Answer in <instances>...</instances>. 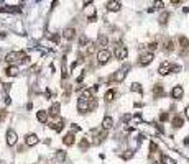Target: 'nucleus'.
<instances>
[{"instance_id": "nucleus-1", "label": "nucleus", "mask_w": 189, "mask_h": 164, "mask_svg": "<svg viewBox=\"0 0 189 164\" xmlns=\"http://www.w3.org/2000/svg\"><path fill=\"white\" fill-rule=\"evenodd\" d=\"M158 72L161 75H166L170 72H181V66H178V64H173V62H163L161 66H160Z\"/></svg>"}, {"instance_id": "nucleus-2", "label": "nucleus", "mask_w": 189, "mask_h": 164, "mask_svg": "<svg viewBox=\"0 0 189 164\" xmlns=\"http://www.w3.org/2000/svg\"><path fill=\"white\" fill-rule=\"evenodd\" d=\"M28 56L23 53V51H12V53L7 54V58H5V61L7 62H15V61H23V62H26L28 61Z\"/></svg>"}, {"instance_id": "nucleus-3", "label": "nucleus", "mask_w": 189, "mask_h": 164, "mask_svg": "<svg viewBox=\"0 0 189 164\" xmlns=\"http://www.w3.org/2000/svg\"><path fill=\"white\" fill-rule=\"evenodd\" d=\"M155 59V54H153V51H150V53H146V54H142L140 56V59H138V64L140 66H148L151 61Z\"/></svg>"}, {"instance_id": "nucleus-4", "label": "nucleus", "mask_w": 189, "mask_h": 164, "mask_svg": "<svg viewBox=\"0 0 189 164\" xmlns=\"http://www.w3.org/2000/svg\"><path fill=\"white\" fill-rule=\"evenodd\" d=\"M179 45H181V51H179V56H186L187 54V48H189V39L186 36H179Z\"/></svg>"}, {"instance_id": "nucleus-5", "label": "nucleus", "mask_w": 189, "mask_h": 164, "mask_svg": "<svg viewBox=\"0 0 189 164\" xmlns=\"http://www.w3.org/2000/svg\"><path fill=\"white\" fill-rule=\"evenodd\" d=\"M110 56H112L110 51H107V49H100V51H99V54H97V61H99V64H105L108 59H110Z\"/></svg>"}, {"instance_id": "nucleus-6", "label": "nucleus", "mask_w": 189, "mask_h": 164, "mask_svg": "<svg viewBox=\"0 0 189 164\" xmlns=\"http://www.w3.org/2000/svg\"><path fill=\"white\" fill-rule=\"evenodd\" d=\"M114 54H115V58H117V59L123 61V59L127 58L128 51H127V48H125V46H117V48H115V51H114Z\"/></svg>"}, {"instance_id": "nucleus-7", "label": "nucleus", "mask_w": 189, "mask_h": 164, "mask_svg": "<svg viewBox=\"0 0 189 164\" xmlns=\"http://www.w3.org/2000/svg\"><path fill=\"white\" fill-rule=\"evenodd\" d=\"M127 69H128V67H127ZM127 69L117 71L114 75H110V81H114V82H122L123 79H125V75H127Z\"/></svg>"}, {"instance_id": "nucleus-8", "label": "nucleus", "mask_w": 189, "mask_h": 164, "mask_svg": "<svg viewBox=\"0 0 189 164\" xmlns=\"http://www.w3.org/2000/svg\"><path fill=\"white\" fill-rule=\"evenodd\" d=\"M151 94H153L155 99H161L164 95V89L161 84H156V85H153V89H151Z\"/></svg>"}, {"instance_id": "nucleus-9", "label": "nucleus", "mask_w": 189, "mask_h": 164, "mask_svg": "<svg viewBox=\"0 0 189 164\" xmlns=\"http://www.w3.org/2000/svg\"><path fill=\"white\" fill-rule=\"evenodd\" d=\"M17 139H18V136H17V133H15L13 130L7 131V145L9 146H13L15 143H17Z\"/></svg>"}, {"instance_id": "nucleus-10", "label": "nucleus", "mask_w": 189, "mask_h": 164, "mask_svg": "<svg viewBox=\"0 0 189 164\" xmlns=\"http://www.w3.org/2000/svg\"><path fill=\"white\" fill-rule=\"evenodd\" d=\"M183 95H184V90H183V87H181V85H176L174 89H173V92H171V97L174 99V100H181Z\"/></svg>"}, {"instance_id": "nucleus-11", "label": "nucleus", "mask_w": 189, "mask_h": 164, "mask_svg": "<svg viewBox=\"0 0 189 164\" xmlns=\"http://www.w3.org/2000/svg\"><path fill=\"white\" fill-rule=\"evenodd\" d=\"M107 10L108 12H119L120 10V2H117V0H110V2L107 3Z\"/></svg>"}, {"instance_id": "nucleus-12", "label": "nucleus", "mask_w": 189, "mask_h": 164, "mask_svg": "<svg viewBox=\"0 0 189 164\" xmlns=\"http://www.w3.org/2000/svg\"><path fill=\"white\" fill-rule=\"evenodd\" d=\"M112 126H114V118H112V117H105V118H104V122H102V128H104V130H110Z\"/></svg>"}, {"instance_id": "nucleus-13", "label": "nucleus", "mask_w": 189, "mask_h": 164, "mask_svg": "<svg viewBox=\"0 0 189 164\" xmlns=\"http://www.w3.org/2000/svg\"><path fill=\"white\" fill-rule=\"evenodd\" d=\"M74 138H76L74 133H67L66 136L63 138V143H64L66 146H71V145H74Z\"/></svg>"}, {"instance_id": "nucleus-14", "label": "nucleus", "mask_w": 189, "mask_h": 164, "mask_svg": "<svg viewBox=\"0 0 189 164\" xmlns=\"http://www.w3.org/2000/svg\"><path fill=\"white\" fill-rule=\"evenodd\" d=\"M18 72H20V71H18V67H17V66H9V67L5 69V74H7V75H10V77H15V75H17Z\"/></svg>"}, {"instance_id": "nucleus-15", "label": "nucleus", "mask_w": 189, "mask_h": 164, "mask_svg": "<svg viewBox=\"0 0 189 164\" xmlns=\"http://www.w3.org/2000/svg\"><path fill=\"white\" fill-rule=\"evenodd\" d=\"M63 36L66 38V39H72L76 36V30L74 28H66V30H64V33H63Z\"/></svg>"}, {"instance_id": "nucleus-16", "label": "nucleus", "mask_w": 189, "mask_h": 164, "mask_svg": "<svg viewBox=\"0 0 189 164\" xmlns=\"http://www.w3.org/2000/svg\"><path fill=\"white\" fill-rule=\"evenodd\" d=\"M25 141H26V145H28V146H35L36 143L40 141V139H38V136H36V135H28Z\"/></svg>"}, {"instance_id": "nucleus-17", "label": "nucleus", "mask_w": 189, "mask_h": 164, "mask_svg": "<svg viewBox=\"0 0 189 164\" xmlns=\"http://www.w3.org/2000/svg\"><path fill=\"white\" fill-rule=\"evenodd\" d=\"M36 118H38V122L46 123V122H48V112H45V110H40L38 113H36Z\"/></svg>"}, {"instance_id": "nucleus-18", "label": "nucleus", "mask_w": 189, "mask_h": 164, "mask_svg": "<svg viewBox=\"0 0 189 164\" xmlns=\"http://www.w3.org/2000/svg\"><path fill=\"white\" fill-rule=\"evenodd\" d=\"M115 95H117V92L114 89H110V90H107V94L104 95V99H105V102H112L115 99Z\"/></svg>"}, {"instance_id": "nucleus-19", "label": "nucleus", "mask_w": 189, "mask_h": 164, "mask_svg": "<svg viewBox=\"0 0 189 164\" xmlns=\"http://www.w3.org/2000/svg\"><path fill=\"white\" fill-rule=\"evenodd\" d=\"M59 110H61V105H59V103H53V105H51V109H50V115H53V117H58Z\"/></svg>"}, {"instance_id": "nucleus-20", "label": "nucleus", "mask_w": 189, "mask_h": 164, "mask_svg": "<svg viewBox=\"0 0 189 164\" xmlns=\"http://www.w3.org/2000/svg\"><path fill=\"white\" fill-rule=\"evenodd\" d=\"M183 125H184V120L181 118L179 115H176V117L173 118V126H174V128H181Z\"/></svg>"}, {"instance_id": "nucleus-21", "label": "nucleus", "mask_w": 189, "mask_h": 164, "mask_svg": "<svg viewBox=\"0 0 189 164\" xmlns=\"http://www.w3.org/2000/svg\"><path fill=\"white\" fill-rule=\"evenodd\" d=\"M51 128H53V130L54 131H61L63 130V128H64V122H63V120H61V122H58V123H51V125H50Z\"/></svg>"}, {"instance_id": "nucleus-22", "label": "nucleus", "mask_w": 189, "mask_h": 164, "mask_svg": "<svg viewBox=\"0 0 189 164\" xmlns=\"http://www.w3.org/2000/svg\"><path fill=\"white\" fill-rule=\"evenodd\" d=\"M173 49H174V45H173V41H171V39H166V41H164V51L171 53Z\"/></svg>"}, {"instance_id": "nucleus-23", "label": "nucleus", "mask_w": 189, "mask_h": 164, "mask_svg": "<svg viewBox=\"0 0 189 164\" xmlns=\"http://www.w3.org/2000/svg\"><path fill=\"white\" fill-rule=\"evenodd\" d=\"M86 13L89 15L91 22H94V20H95V10H94V7H92V5H89V8L86 10Z\"/></svg>"}, {"instance_id": "nucleus-24", "label": "nucleus", "mask_w": 189, "mask_h": 164, "mask_svg": "<svg viewBox=\"0 0 189 164\" xmlns=\"http://www.w3.org/2000/svg\"><path fill=\"white\" fill-rule=\"evenodd\" d=\"M89 146H91V141H89V139H87V138H84L82 141L79 143V148H81L82 151H86V149H87V148H89Z\"/></svg>"}, {"instance_id": "nucleus-25", "label": "nucleus", "mask_w": 189, "mask_h": 164, "mask_svg": "<svg viewBox=\"0 0 189 164\" xmlns=\"http://www.w3.org/2000/svg\"><path fill=\"white\" fill-rule=\"evenodd\" d=\"M168 18H170V13H161V17H160V25H166L168 23Z\"/></svg>"}, {"instance_id": "nucleus-26", "label": "nucleus", "mask_w": 189, "mask_h": 164, "mask_svg": "<svg viewBox=\"0 0 189 164\" xmlns=\"http://www.w3.org/2000/svg\"><path fill=\"white\" fill-rule=\"evenodd\" d=\"M56 159H58V161H64V159H66V153H64V151H58V153H56Z\"/></svg>"}, {"instance_id": "nucleus-27", "label": "nucleus", "mask_w": 189, "mask_h": 164, "mask_svg": "<svg viewBox=\"0 0 189 164\" xmlns=\"http://www.w3.org/2000/svg\"><path fill=\"white\" fill-rule=\"evenodd\" d=\"M99 45L102 46V48L105 46V45H107V36H104V35H100V36H99Z\"/></svg>"}, {"instance_id": "nucleus-28", "label": "nucleus", "mask_w": 189, "mask_h": 164, "mask_svg": "<svg viewBox=\"0 0 189 164\" xmlns=\"http://www.w3.org/2000/svg\"><path fill=\"white\" fill-rule=\"evenodd\" d=\"M132 90H133V92H140V94L143 92L142 85H138V84H132Z\"/></svg>"}, {"instance_id": "nucleus-29", "label": "nucleus", "mask_w": 189, "mask_h": 164, "mask_svg": "<svg viewBox=\"0 0 189 164\" xmlns=\"http://www.w3.org/2000/svg\"><path fill=\"white\" fill-rule=\"evenodd\" d=\"M150 149H151V154H153V153H158V146H156V143H153V141L150 143Z\"/></svg>"}, {"instance_id": "nucleus-30", "label": "nucleus", "mask_w": 189, "mask_h": 164, "mask_svg": "<svg viewBox=\"0 0 189 164\" xmlns=\"http://www.w3.org/2000/svg\"><path fill=\"white\" fill-rule=\"evenodd\" d=\"M163 5H164V3L161 2V0H155V7H153V8H163Z\"/></svg>"}, {"instance_id": "nucleus-31", "label": "nucleus", "mask_w": 189, "mask_h": 164, "mask_svg": "<svg viewBox=\"0 0 189 164\" xmlns=\"http://www.w3.org/2000/svg\"><path fill=\"white\" fill-rule=\"evenodd\" d=\"M168 118H170V117H168V113H161V115H160V122H168Z\"/></svg>"}, {"instance_id": "nucleus-32", "label": "nucleus", "mask_w": 189, "mask_h": 164, "mask_svg": "<svg viewBox=\"0 0 189 164\" xmlns=\"http://www.w3.org/2000/svg\"><path fill=\"white\" fill-rule=\"evenodd\" d=\"M148 48H150V51H155L156 49V48H158V43H150V46H148Z\"/></svg>"}, {"instance_id": "nucleus-33", "label": "nucleus", "mask_w": 189, "mask_h": 164, "mask_svg": "<svg viewBox=\"0 0 189 164\" xmlns=\"http://www.w3.org/2000/svg\"><path fill=\"white\" fill-rule=\"evenodd\" d=\"M183 0H171V3H174V5H178V3H181Z\"/></svg>"}, {"instance_id": "nucleus-34", "label": "nucleus", "mask_w": 189, "mask_h": 164, "mask_svg": "<svg viewBox=\"0 0 189 164\" xmlns=\"http://www.w3.org/2000/svg\"><path fill=\"white\" fill-rule=\"evenodd\" d=\"M186 117L189 118V107H186Z\"/></svg>"}, {"instance_id": "nucleus-35", "label": "nucleus", "mask_w": 189, "mask_h": 164, "mask_svg": "<svg viewBox=\"0 0 189 164\" xmlns=\"http://www.w3.org/2000/svg\"><path fill=\"white\" fill-rule=\"evenodd\" d=\"M184 145H189V136H187L186 139H184Z\"/></svg>"}, {"instance_id": "nucleus-36", "label": "nucleus", "mask_w": 189, "mask_h": 164, "mask_svg": "<svg viewBox=\"0 0 189 164\" xmlns=\"http://www.w3.org/2000/svg\"><path fill=\"white\" fill-rule=\"evenodd\" d=\"M84 2H86V3H91V2H92V0H84Z\"/></svg>"}]
</instances>
